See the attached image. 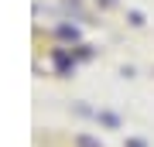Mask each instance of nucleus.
Returning a JSON list of instances; mask_svg holds the SVG:
<instances>
[{
	"label": "nucleus",
	"mask_w": 154,
	"mask_h": 147,
	"mask_svg": "<svg viewBox=\"0 0 154 147\" xmlns=\"http://www.w3.org/2000/svg\"><path fill=\"white\" fill-rule=\"evenodd\" d=\"M51 58H55L58 72H72V69H75V62H72V55H69L65 48H55V51H51Z\"/></svg>",
	"instance_id": "obj_1"
},
{
	"label": "nucleus",
	"mask_w": 154,
	"mask_h": 147,
	"mask_svg": "<svg viewBox=\"0 0 154 147\" xmlns=\"http://www.w3.org/2000/svg\"><path fill=\"white\" fill-rule=\"evenodd\" d=\"M55 34H58L62 41H79V27H72V24H58Z\"/></svg>",
	"instance_id": "obj_2"
},
{
	"label": "nucleus",
	"mask_w": 154,
	"mask_h": 147,
	"mask_svg": "<svg viewBox=\"0 0 154 147\" xmlns=\"http://www.w3.org/2000/svg\"><path fill=\"white\" fill-rule=\"evenodd\" d=\"M127 21H130L134 27H140V24H144V14H140V11H130V14H127Z\"/></svg>",
	"instance_id": "obj_3"
},
{
	"label": "nucleus",
	"mask_w": 154,
	"mask_h": 147,
	"mask_svg": "<svg viewBox=\"0 0 154 147\" xmlns=\"http://www.w3.org/2000/svg\"><path fill=\"white\" fill-rule=\"evenodd\" d=\"M99 120H103L106 127H116V123H120V120H116V116H113V113H99Z\"/></svg>",
	"instance_id": "obj_4"
},
{
	"label": "nucleus",
	"mask_w": 154,
	"mask_h": 147,
	"mask_svg": "<svg viewBox=\"0 0 154 147\" xmlns=\"http://www.w3.org/2000/svg\"><path fill=\"white\" fill-rule=\"evenodd\" d=\"M79 147H99V140H93V137H79Z\"/></svg>",
	"instance_id": "obj_5"
},
{
	"label": "nucleus",
	"mask_w": 154,
	"mask_h": 147,
	"mask_svg": "<svg viewBox=\"0 0 154 147\" xmlns=\"http://www.w3.org/2000/svg\"><path fill=\"white\" fill-rule=\"evenodd\" d=\"M96 4H99V7H103V11H106V7H113L116 0H96Z\"/></svg>",
	"instance_id": "obj_6"
},
{
	"label": "nucleus",
	"mask_w": 154,
	"mask_h": 147,
	"mask_svg": "<svg viewBox=\"0 0 154 147\" xmlns=\"http://www.w3.org/2000/svg\"><path fill=\"white\" fill-rule=\"evenodd\" d=\"M127 147H144V140H127Z\"/></svg>",
	"instance_id": "obj_7"
}]
</instances>
